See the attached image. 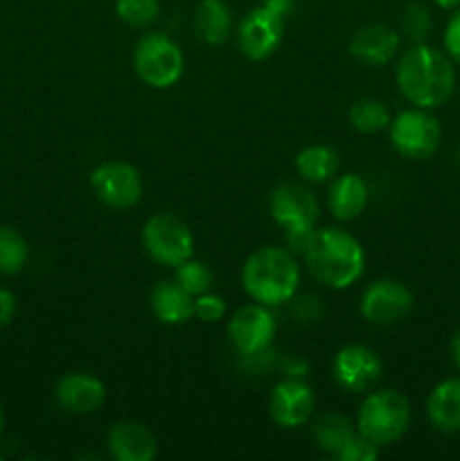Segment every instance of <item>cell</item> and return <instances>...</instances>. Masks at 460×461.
Listing matches in <instances>:
<instances>
[{"label":"cell","instance_id":"cell-14","mask_svg":"<svg viewBox=\"0 0 460 461\" xmlns=\"http://www.w3.org/2000/svg\"><path fill=\"white\" fill-rule=\"evenodd\" d=\"M316 410V394L302 378H287L271 392L269 412L280 428H300Z\"/></svg>","mask_w":460,"mask_h":461},{"label":"cell","instance_id":"cell-27","mask_svg":"<svg viewBox=\"0 0 460 461\" xmlns=\"http://www.w3.org/2000/svg\"><path fill=\"white\" fill-rule=\"evenodd\" d=\"M115 14L131 27H149L161 16V0H115Z\"/></svg>","mask_w":460,"mask_h":461},{"label":"cell","instance_id":"cell-38","mask_svg":"<svg viewBox=\"0 0 460 461\" xmlns=\"http://www.w3.org/2000/svg\"><path fill=\"white\" fill-rule=\"evenodd\" d=\"M5 430V412H3V405H0V437H3Z\"/></svg>","mask_w":460,"mask_h":461},{"label":"cell","instance_id":"cell-11","mask_svg":"<svg viewBox=\"0 0 460 461\" xmlns=\"http://www.w3.org/2000/svg\"><path fill=\"white\" fill-rule=\"evenodd\" d=\"M415 297L397 279H377L361 295V315L370 324H397L413 311Z\"/></svg>","mask_w":460,"mask_h":461},{"label":"cell","instance_id":"cell-24","mask_svg":"<svg viewBox=\"0 0 460 461\" xmlns=\"http://www.w3.org/2000/svg\"><path fill=\"white\" fill-rule=\"evenodd\" d=\"M350 124L359 133H379L391 126V111L383 102L374 97H361L350 106Z\"/></svg>","mask_w":460,"mask_h":461},{"label":"cell","instance_id":"cell-31","mask_svg":"<svg viewBox=\"0 0 460 461\" xmlns=\"http://www.w3.org/2000/svg\"><path fill=\"white\" fill-rule=\"evenodd\" d=\"M442 43H445V52L449 54L451 61L460 66V7L451 14L446 21L445 34H442Z\"/></svg>","mask_w":460,"mask_h":461},{"label":"cell","instance_id":"cell-25","mask_svg":"<svg viewBox=\"0 0 460 461\" xmlns=\"http://www.w3.org/2000/svg\"><path fill=\"white\" fill-rule=\"evenodd\" d=\"M27 259H30V248L23 234L9 225H0V275L21 273Z\"/></svg>","mask_w":460,"mask_h":461},{"label":"cell","instance_id":"cell-23","mask_svg":"<svg viewBox=\"0 0 460 461\" xmlns=\"http://www.w3.org/2000/svg\"><path fill=\"white\" fill-rule=\"evenodd\" d=\"M356 432V428L352 426V421L343 414L329 412L323 414L320 419H316L314 428H311V437H314V444L318 446L325 453L334 455L336 457L338 450L347 444L352 435Z\"/></svg>","mask_w":460,"mask_h":461},{"label":"cell","instance_id":"cell-39","mask_svg":"<svg viewBox=\"0 0 460 461\" xmlns=\"http://www.w3.org/2000/svg\"><path fill=\"white\" fill-rule=\"evenodd\" d=\"M458 160H460V149H458Z\"/></svg>","mask_w":460,"mask_h":461},{"label":"cell","instance_id":"cell-15","mask_svg":"<svg viewBox=\"0 0 460 461\" xmlns=\"http://www.w3.org/2000/svg\"><path fill=\"white\" fill-rule=\"evenodd\" d=\"M54 399L66 412L90 414L97 412L106 401V387L93 374L72 372L59 378L54 385Z\"/></svg>","mask_w":460,"mask_h":461},{"label":"cell","instance_id":"cell-7","mask_svg":"<svg viewBox=\"0 0 460 461\" xmlns=\"http://www.w3.org/2000/svg\"><path fill=\"white\" fill-rule=\"evenodd\" d=\"M143 246L153 261L176 268L194 257V237L183 219L161 212L149 216L143 228Z\"/></svg>","mask_w":460,"mask_h":461},{"label":"cell","instance_id":"cell-33","mask_svg":"<svg viewBox=\"0 0 460 461\" xmlns=\"http://www.w3.org/2000/svg\"><path fill=\"white\" fill-rule=\"evenodd\" d=\"M293 315H296L298 320H305V322H309V320H318L320 315H323V304L311 295L298 297V302L293 304Z\"/></svg>","mask_w":460,"mask_h":461},{"label":"cell","instance_id":"cell-32","mask_svg":"<svg viewBox=\"0 0 460 461\" xmlns=\"http://www.w3.org/2000/svg\"><path fill=\"white\" fill-rule=\"evenodd\" d=\"M316 228H305V230H284V241H287V250L291 255H305V250L309 248L311 239H314Z\"/></svg>","mask_w":460,"mask_h":461},{"label":"cell","instance_id":"cell-6","mask_svg":"<svg viewBox=\"0 0 460 461\" xmlns=\"http://www.w3.org/2000/svg\"><path fill=\"white\" fill-rule=\"evenodd\" d=\"M391 144L409 160H428L442 144V126L427 108H409L395 115L388 126Z\"/></svg>","mask_w":460,"mask_h":461},{"label":"cell","instance_id":"cell-37","mask_svg":"<svg viewBox=\"0 0 460 461\" xmlns=\"http://www.w3.org/2000/svg\"><path fill=\"white\" fill-rule=\"evenodd\" d=\"M433 5H437L440 9H458L460 0H433Z\"/></svg>","mask_w":460,"mask_h":461},{"label":"cell","instance_id":"cell-9","mask_svg":"<svg viewBox=\"0 0 460 461\" xmlns=\"http://www.w3.org/2000/svg\"><path fill=\"white\" fill-rule=\"evenodd\" d=\"M90 187L102 205L111 210H131L143 198V176L133 165L122 160L104 162L90 174Z\"/></svg>","mask_w":460,"mask_h":461},{"label":"cell","instance_id":"cell-35","mask_svg":"<svg viewBox=\"0 0 460 461\" xmlns=\"http://www.w3.org/2000/svg\"><path fill=\"white\" fill-rule=\"evenodd\" d=\"M282 369H284V372H287L291 378H302V376H305L307 369H309V367H307L305 360H300V358H287V360H284V363H282Z\"/></svg>","mask_w":460,"mask_h":461},{"label":"cell","instance_id":"cell-28","mask_svg":"<svg viewBox=\"0 0 460 461\" xmlns=\"http://www.w3.org/2000/svg\"><path fill=\"white\" fill-rule=\"evenodd\" d=\"M401 30L415 43H422L428 39L433 30V16L428 12L427 5L422 3H410L406 5V9L401 12Z\"/></svg>","mask_w":460,"mask_h":461},{"label":"cell","instance_id":"cell-21","mask_svg":"<svg viewBox=\"0 0 460 461\" xmlns=\"http://www.w3.org/2000/svg\"><path fill=\"white\" fill-rule=\"evenodd\" d=\"M194 27L203 43L224 45L233 32V12L224 0H201L194 12Z\"/></svg>","mask_w":460,"mask_h":461},{"label":"cell","instance_id":"cell-29","mask_svg":"<svg viewBox=\"0 0 460 461\" xmlns=\"http://www.w3.org/2000/svg\"><path fill=\"white\" fill-rule=\"evenodd\" d=\"M377 457L379 446H374L373 441H368L363 435H359V432H354V435L347 439V444L336 453V459L341 461H374Z\"/></svg>","mask_w":460,"mask_h":461},{"label":"cell","instance_id":"cell-22","mask_svg":"<svg viewBox=\"0 0 460 461\" xmlns=\"http://www.w3.org/2000/svg\"><path fill=\"white\" fill-rule=\"evenodd\" d=\"M341 167V158L332 147L325 144H311L298 151L296 156V169L309 183H325V180L334 178Z\"/></svg>","mask_w":460,"mask_h":461},{"label":"cell","instance_id":"cell-30","mask_svg":"<svg viewBox=\"0 0 460 461\" xmlns=\"http://www.w3.org/2000/svg\"><path fill=\"white\" fill-rule=\"evenodd\" d=\"M225 302L224 297L216 295V293H203V295L194 297V318L201 320V322H219L225 315Z\"/></svg>","mask_w":460,"mask_h":461},{"label":"cell","instance_id":"cell-8","mask_svg":"<svg viewBox=\"0 0 460 461\" xmlns=\"http://www.w3.org/2000/svg\"><path fill=\"white\" fill-rule=\"evenodd\" d=\"M287 16L262 0L260 7L251 9L237 27V48L251 61H264L278 50L284 36Z\"/></svg>","mask_w":460,"mask_h":461},{"label":"cell","instance_id":"cell-2","mask_svg":"<svg viewBox=\"0 0 460 461\" xmlns=\"http://www.w3.org/2000/svg\"><path fill=\"white\" fill-rule=\"evenodd\" d=\"M302 257L316 282L334 291L350 288L365 270V252L359 239L338 228H316Z\"/></svg>","mask_w":460,"mask_h":461},{"label":"cell","instance_id":"cell-36","mask_svg":"<svg viewBox=\"0 0 460 461\" xmlns=\"http://www.w3.org/2000/svg\"><path fill=\"white\" fill-rule=\"evenodd\" d=\"M451 360H454L455 369L460 372V329L451 338Z\"/></svg>","mask_w":460,"mask_h":461},{"label":"cell","instance_id":"cell-1","mask_svg":"<svg viewBox=\"0 0 460 461\" xmlns=\"http://www.w3.org/2000/svg\"><path fill=\"white\" fill-rule=\"evenodd\" d=\"M395 81L400 93L413 106L427 111L445 106L458 86L455 63L449 54L433 48L427 41L413 43L401 54L395 68Z\"/></svg>","mask_w":460,"mask_h":461},{"label":"cell","instance_id":"cell-5","mask_svg":"<svg viewBox=\"0 0 460 461\" xmlns=\"http://www.w3.org/2000/svg\"><path fill=\"white\" fill-rule=\"evenodd\" d=\"M183 50L162 32H149L135 43L133 70L149 88H171L183 75Z\"/></svg>","mask_w":460,"mask_h":461},{"label":"cell","instance_id":"cell-16","mask_svg":"<svg viewBox=\"0 0 460 461\" xmlns=\"http://www.w3.org/2000/svg\"><path fill=\"white\" fill-rule=\"evenodd\" d=\"M350 54L368 66H386L400 48V34L383 23H368L350 39Z\"/></svg>","mask_w":460,"mask_h":461},{"label":"cell","instance_id":"cell-19","mask_svg":"<svg viewBox=\"0 0 460 461\" xmlns=\"http://www.w3.org/2000/svg\"><path fill=\"white\" fill-rule=\"evenodd\" d=\"M427 417L445 435L460 432V376L445 378L433 387L427 399Z\"/></svg>","mask_w":460,"mask_h":461},{"label":"cell","instance_id":"cell-3","mask_svg":"<svg viewBox=\"0 0 460 461\" xmlns=\"http://www.w3.org/2000/svg\"><path fill=\"white\" fill-rule=\"evenodd\" d=\"M242 286L248 297L273 309L296 297L300 266L287 248H260L244 261Z\"/></svg>","mask_w":460,"mask_h":461},{"label":"cell","instance_id":"cell-17","mask_svg":"<svg viewBox=\"0 0 460 461\" xmlns=\"http://www.w3.org/2000/svg\"><path fill=\"white\" fill-rule=\"evenodd\" d=\"M108 450L117 461H152L158 455V439L144 423L120 421L108 432Z\"/></svg>","mask_w":460,"mask_h":461},{"label":"cell","instance_id":"cell-34","mask_svg":"<svg viewBox=\"0 0 460 461\" xmlns=\"http://www.w3.org/2000/svg\"><path fill=\"white\" fill-rule=\"evenodd\" d=\"M16 315V295L7 288H0V329L7 327Z\"/></svg>","mask_w":460,"mask_h":461},{"label":"cell","instance_id":"cell-20","mask_svg":"<svg viewBox=\"0 0 460 461\" xmlns=\"http://www.w3.org/2000/svg\"><path fill=\"white\" fill-rule=\"evenodd\" d=\"M370 201V189L365 180L356 174H343L334 178L332 187L327 192V205L332 210L334 219L354 221L363 214Z\"/></svg>","mask_w":460,"mask_h":461},{"label":"cell","instance_id":"cell-26","mask_svg":"<svg viewBox=\"0 0 460 461\" xmlns=\"http://www.w3.org/2000/svg\"><path fill=\"white\" fill-rule=\"evenodd\" d=\"M174 270H176L174 279L189 293V295L194 297L203 295V293H207L212 288V279H215V275H212V270L207 268L206 261L189 257L188 261L176 266Z\"/></svg>","mask_w":460,"mask_h":461},{"label":"cell","instance_id":"cell-10","mask_svg":"<svg viewBox=\"0 0 460 461\" xmlns=\"http://www.w3.org/2000/svg\"><path fill=\"white\" fill-rule=\"evenodd\" d=\"M275 331H278V324H275L273 313L269 306L260 302L237 309L228 322L230 342L242 358L269 354Z\"/></svg>","mask_w":460,"mask_h":461},{"label":"cell","instance_id":"cell-18","mask_svg":"<svg viewBox=\"0 0 460 461\" xmlns=\"http://www.w3.org/2000/svg\"><path fill=\"white\" fill-rule=\"evenodd\" d=\"M153 315L162 324H185L194 318V295H189L176 279H162L149 295Z\"/></svg>","mask_w":460,"mask_h":461},{"label":"cell","instance_id":"cell-12","mask_svg":"<svg viewBox=\"0 0 460 461\" xmlns=\"http://www.w3.org/2000/svg\"><path fill=\"white\" fill-rule=\"evenodd\" d=\"M269 210L282 230L316 228L320 216L318 198L300 183H280L271 192Z\"/></svg>","mask_w":460,"mask_h":461},{"label":"cell","instance_id":"cell-4","mask_svg":"<svg viewBox=\"0 0 460 461\" xmlns=\"http://www.w3.org/2000/svg\"><path fill=\"white\" fill-rule=\"evenodd\" d=\"M410 426V403L400 390H377L365 396L356 417V432L379 448L395 444Z\"/></svg>","mask_w":460,"mask_h":461},{"label":"cell","instance_id":"cell-13","mask_svg":"<svg viewBox=\"0 0 460 461\" xmlns=\"http://www.w3.org/2000/svg\"><path fill=\"white\" fill-rule=\"evenodd\" d=\"M382 358L365 345H347L334 356L332 376L343 390L365 392L382 376Z\"/></svg>","mask_w":460,"mask_h":461}]
</instances>
